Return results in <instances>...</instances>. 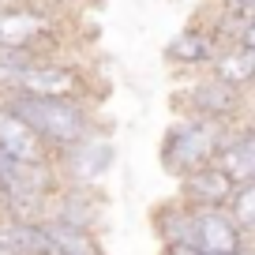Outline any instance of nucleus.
<instances>
[{
  "mask_svg": "<svg viewBox=\"0 0 255 255\" xmlns=\"http://www.w3.org/2000/svg\"><path fill=\"white\" fill-rule=\"evenodd\" d=\"M233 124L225 120H207V117H176L165 128L158 146V161L169 176H188L203 165H214L222 154L225 139H229Z\"/></svg>",
  "mask_w": 255,
  "mask_h": 255,
  "instance_id": "3",
  "label": "nucleus"
},
{
  "mask_svg": "<svg viewBox=\"0 0 255 255\" xmlns=\"http://www.w3.org/2000/svg\"><path fill=\"white\" fill-rule=\"evenodd\" d=\"M49 229V255H105V244L98 233L79 229V225H64V222H45Z\"/></svg>",
  "mask_w": 255,
  "mask_h": 255,
  "instance_id": "15",
  "label": "nucleus"
},
{
  "mask_svg": "<svg viewBox=\"0 0 255 255\" xmlns=\"http://www.w3.org/2000/svg\"><path fill=\"white\" fill-rule=\"evenodd\" d=\"M0 222H4V191H0Z\"/></svg>",
  "mask_w": 255,
  "mask_h": 255,
  "instance_id": "21",
  "label": "nucleus"
},
{
  "mask_svg": "<svg viewBox=\"0 0 255 255\" xmlns=\"http://www.w3.org/2000/svg\"><path fill=\"white\" fill-rule=\"evenodd\" d=\"M233 191H237V180L218 161L176 180V199L188 203V207H229Z\"/></svg>",
  "mask_w": 255,
  "mask_h": 255,
  "instance_id": "10",
  "label": "nucleus"
},
{
  "mask_svg": "<svg viewBox=\"0 0 255 255\" xmlns=\"http://www.w3.org/2000/svg\"><path fill=\"white\" fill-rule=\"evenodd\" d=\"M218 49L222 45H218V38L207 30V26H184V30L161 49V56H165L169 68H176V72L199 75V72H210Z\"/></svg>",
  "mask_w": 255,
  "mask_h": 255,
  "instance_id": "9",
  "label": "nucleus"
},
{
  "mask_svg": "<svg viewBox=\"0 0 255 255\" xmlns=\"http://www.w3.org/2000/svg\"><path fill=\"white\" fill-rule=\"evenodd\" d=\"M15 113L34 128V135L49 146V154H64L79 146L83 139L105 135V113L98 102H75V98H38V94H11Z\"/></svg>",
  "mask_w": 255,
  "mask_h": 255,
  "instance_id": "1",
  "label": "nucleus"
},
{
  "mask_svg": "<svg viewBox=\"0 0 255 255\" xmlns=\"http://www.w3.org/2000/svg\"><path fill=\"white\" fill-rule=\"evenodd\" d=\"M0 154L19 161H53L49 146L34 135V128L15 113V105L8 98H0Z\"/></svg>",
  "mask_w": 255,
  "mask_h": 255,
  "instance_id": "11",
  "label": "nucleus"
},
{
  "mask_svg": "<svg viewBox=\"0 0 255 255\" xmlns=\"http://www.w3.org/2000/svg\"><path fill=\"white\" fill-rule=\"evenodd\" d=\"M229 214L240 225L244 240H255V184H237V191L229 199Z\"/></svg>",
  "mask_w": 255,
  "mask_h": 255,
  "instance_id": "16",
  "label": "nucleus"
},
{
  "mask_svg": "<svg viewBox=\"0 0 255 255\" xmlns=\"http://www.w3.org/2000/svg\"><path fill=\"white\" fill-rule=\"evenodd\" d=\"M158 255H199L195 248H161Z\"/></svg>",
  "mask_w": 255,
  "mask_h": 255,
  "instance_id": "18",
  "label": "nucleus"
},
{
  "mask_svg": "<svg viewBox=\"0 0 255 255\" xmlns=\"http://www.w3.org/2000/svg\"><path fill=\"white\" fill-rule=\"evenodd\" d=\"M72 19L64 0H26L0 8V49H30L41 56L72 53Z\"/></svg>",
  "mask_w": 255,
  "mask_h": 255,
  "instance_id": "2",
  "label": "nucleus"
},
{
  "mask_svg": "<svg viewBox=\"0 0 255 255\" xmlns=\"http://www.w3.org/2000/svg\"><path fill=\"white\" fill-rule=\"evenodd\" d=\"M4 4H26V0H0V8H4Z\"/></svg>",
  "mask_w": 255,
  "mask_h": 255,
  "instance_id": "20",
  "label": "nucleus"
},
{
  "mask_svg": "<svg viewBox=\"0 0 255 255\" xmlns=\"http://www.w3.org/2000/svg\"><path fill=\"white\" fill-rule=\"evenodd\" d=\"M191 229H195V207L173 199H161L150 207V233L161 248H191Z\"/></svg>",
  "mask_w": 255,
  "mask_h": 255,
  "instance_id": "12",
  "label": "nucleus"
},
{
  "mask_svg": "<svg viewBox=\"0 0 255 255\" xmlns=\"http://www.w3.org/2000/svg\"><path fill=\"white\" fill-rule=\"evenodd\" d=\"M102 79L90 64L75 60L72 53L41 56L30 72L23 75L19 94H38V98H75V102H105Z\"/></svg>",
  "mask_w": 255,
  "mask_h": 255,
  "instance_id": "4",
  "label": "nucleus"
},
{
  "mask_svg": "<svg viewBox=\"0 0 255 255\" xmlns=\"http://www.w3.org/2000/svg\"><path fill=\"white\" fill-rule=\"evenodd\" d=\"M237 45H244V49H252V53H255V19L240 26V34H237Z\"/></svg>",
  "mask_w": 255,
  "mask_h": 255,
  "instance_id": "17",
  "label": "nucleus"
},
{
  "mask_svg": "<svg viewBox=\"0 0 255 255\" xmlns=\"http://www.w3.org/2000/svg\"><path fill=\"white\" fill-rule=\"evenodd\" d=\"M244 233L233 222L229 207H195V229H191V248L199 255H237L244 248Z\"/></svg>",
  "mask_w": 255,
  "mask_h": 255,
  "instance_id": "8",
  "label": "nucleus"
},
{
  "mask_svg": "<svg viewBox=\"0 0 255 255\" xmlns=\"http://www.w3.org/2000/svg\"><path fill=\"white\" fill-rule=\"evenodd\" d=\"M169 105H173L176 117H207V120L240 124V117L248 109V94L210 72H199L169 94Z\"/></svg>",
  "mask_w": 255,
  "mask_h": 255,
  "instance_id": "5",
  "label": "nucleus"
},
{
  "mask_svg": "<svg viewBox=\"0 0 255 255\" xmlns=\"http://www.w3.org/2000/svg\"><path fill=\"white\" fill-rule=\"evenodd\" d=\"M210 75H218V79H225L229 87L252 94V90H255V53H252V49H244V45L218 49L214 64H210Z\"/></svg>",
  "mask_w": 255,
  "mask_h": 255,
  "instance_id": "14",
  "label": "nucleus"
},
{
  "mask_svg": "<svg viewBox=\"0 0 255 255\" xmlns=\"http://www.w3.org/2000/svg\"><path fill=\"white\" fill-rule=\"evenodd\" d=\"M237 255H255V240H248V244H244V248H240V252H237Z\"/></svg>",
  "mask_w": 255,
  "mask_h": 255,
  "instance_id": "19",
  "label": "nucleus"
},
{
  "mask_svg": "<svg viewBox=\"0 0 255 255\" xmlns=\"http://www.w3.org/2000/svg\"><path fill=\"white\" fill-rule=\"evenodd\" d=\"M113 165H117V143L109 139V131L56 154V169L64 184H102L113 173Z\"/></svg>",
  "mask_w": 255,
  "mask_h": 255,
  "instance_id": "6",
  "label": "nucleus"
},
{
  "mask_svg": "<svg viewBox=\"0 0 255 255\" xmlns=\"http://www.w3.org/2000/svg\"><path fill=\"white\" fill-rule=\"evenodd\" d=\"M45 222H64V225H79V229L102 233V225H105V188L102 184H60Z\"/></svg>",
  "mask_w": 255,
  "mask_h": 255,
  "instance_id": "7",
  "label": "nucleus"
},
{
  "mask_svg": "<svg viewBox=\"0 0 255 255\" xmlns=\"http://www.w3.org/2000/svg\"><path fill=\"white\" fill-rule=\"evenodd\" d=\"M218 165L233 176L237 184H255V124H233L229 139H225Z\"/></svg>",
  "mask_w": 255,
  "mask_h": 255,
  "instance_id": "13",
  "label": "nucleus"
},
{
  "mask_svg": "<svg viewBox=\"0 0 255 255\" xmlns=\"http://www.w3.org/2000/svg\"><path fill=\"white\" fill-rule=\"evenodd\" d=\"M64 4H72V0H64Z\"/></svg>",
  "mask_w": 255,
  "mask_h": 255,
  "instance_id": "22",
  "label": "nucleus"
}]
</instances>
